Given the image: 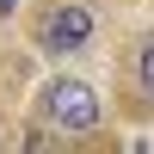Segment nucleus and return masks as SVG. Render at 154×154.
<instances>
[{
    "label": "nucleus",
    "instance_id": "obj_1",
    "mask_svg": "<svg viewBox=\"0 0 154 154\" xmlns=\"http://www.w3.org/2000/svg\"><path fill=\"white\" fill-rule=\"evenodd\" d=\"M43 111H49V123L68 130V136L99 130V93H93L86 80H56V86L43 93Z\"/></svg>",
    "mask_w": 154,
    "mask_h": 154
},
{
    "label": "nucleus",
    "instance_id": "obj_2",
    "mask_svg": "<svg viewBox=\"0 0 154 154\" xmlns=\"http://www.w3.org/2000/svg\"><path fill=\"white\" fill-rule=\"evenodd\" d=\"M86 37H93V12L74 6V0L68 6H49L43 25H37V49H43V56H74Z\"/></svg>",
    "mask_w": 154,
    "mask_h": 154
},
{
    "label": "nucleus",
    "instance_id": "obj_3",
    "mask_svg": "<svg viewBox=\"0 0 154 154\" xmlns=\"http://www.w3.org/2000/svg\"><path fill=\"white\" fill-rule=\"evenodd\" d=\"M136 86H142V99H154V43L142 49V62H136Z\"/></svg>",
    "mask_w": 154,
    "mask_h": 154
},
{
    "label": "nucleus",
    "instance_id": "obj_4",
    "mask_svg": "<svg viewBox=\"0 0 154 154\" xmlns=\"http://www.w3.org/2000/svg\"><path fill=\"white\" fill-rule=\"evenodd\" d=\"M12 6H19V0H0V19H6V12H12Z\"/></svg>",
    "mask_w": 154,
    "mask_h": 154
}]
</instances>
